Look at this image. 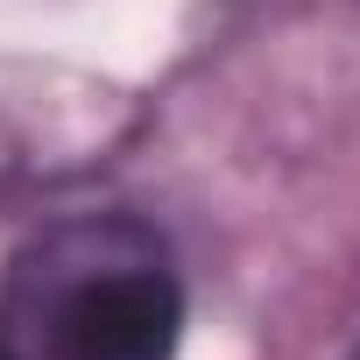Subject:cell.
Segmentation results:
<instances>
[{
	"label": "cell",
	"mask_w": 360,
	"mask_h": 360,
	"mask_svg": "<svg viewBox=\"0 0 360 360\" xmlns=\"http://www.w3.org/2000/svg\"><path fill=\"white\" fill-rule=\"evenodd\" d=\"M353 360H360V346H353Z\"/></svg>",
	"instance_id": "cell-2"
},
{
	"label": "cell",
	"mask_w": 360,
	"mask_h": 360,
	"mask_svg": "<svg viewBox=\"0 0 360 360\" xmlns=\"http://www.w3.org/2000/svg\"><path fill=\"white\" fill-rule=\"evenodd\" d=\"M176 339L184 283L148 219H57L0 276V360H176Z\"/></svg>",
	"instance_id": "cell-1"
}]
</instances>
